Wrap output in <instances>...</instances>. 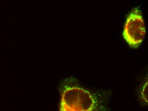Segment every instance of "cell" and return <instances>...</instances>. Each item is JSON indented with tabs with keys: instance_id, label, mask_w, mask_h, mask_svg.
Segmentation results:
<instances>
[{
	"instance_id": "6da1fadb",
	"label": "cell",
	"mask_w": 148,
	"mask_h": 111,
	"mask_svg": "<svg viewBox=\"0 0 148 111\" xmlns=\"http://www.w3.org/2000/svg\"><path fill=\"white\" fill-rule=\"evenodd\" d=\"M95 97L82 88H67L63 92L60 103L62 111H92L97 109Z\"/></svg>"
},
{
	"instance_id": "7a4b0ae2",
	"label": "cell",
	"mask_w": 148,
	"mask_h": 111,
	"mask_svg": "<svg viewBox=\"0 0 148 111\" xmlns=\"http://www.w3.org/2000/svg\"><path fill=\"white\" fill-rule=\"evenodd\" d=\"M146 25L140 10L134 8L128 14L123 28V36L131 48H138L145 38Z\"/></svg>"
},
{
	"instance_id": "3957f363",
	"label": "cell",
	"mask_w": 148,
	"mask_h": 111,
	"mask_svg": "<svg viewBox=\"0 0 148 111\" xmlns=\"http://www.w3.org/2000/svg\"><path fill=\"white\" fill-rule=\"evenodd\" d=\"M141 100L143 103L146 104L148 103V82H146L143 86L140 92Z\"/></svg>"
}]
</instances>
